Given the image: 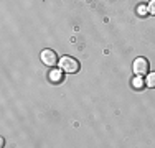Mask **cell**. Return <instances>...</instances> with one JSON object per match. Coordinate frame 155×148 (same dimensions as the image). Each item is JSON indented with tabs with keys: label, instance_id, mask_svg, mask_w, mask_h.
<instances>
[{
	"label": "cell",
	"instance_id": "cell-5",
	"mask_svg": "<svg viewBox=\"0 0 155 148\" xmlns=\"http://www.w3.org/2000/svg\"><path fill=\"white\" fill-rule=\"evenodd\" d=\"M132 86H134V89L140 91V89H143V86H145V81L142 79V76H137L134 79V82H132Z\"/></svg>",
	"mask_w": 155,
	"mask_h": 148
},
{
	"label": "cell",
	"instance_id": "cell-2",
	"mask_svg": "<svg viewBox=\"0 0 155 148\" xmlns=\"http://www.w3.org/2000/svg\"><path fill=\"white\" fill-rule=\"evenodd\" d=\"M41 63L45 66H48V68H53V66H56V63H60V61H58V56H56L54 51L45 50V51H41Z\"/></svg>",
	"mask_w": 155,
	"mask_h": 148
},
{
	"label": "cell",
	"instance_id": "cell-7",
	"mask_svg": "<svg viewBox=\"0 0 155 148\" xmlns=\"http://www.w3.org/2000/svg\"><path fill=\"white\" fill-rule=\"evenodd\" d=\"M147 8H149V7H145V5H139V7H137V13L140 15V17H145V15H149Z\"/></svg>",
	"mask_w": 155,
	"mask_h": 148
},
{
	"label": "cell",
	"instance_id": "cell-6",
	"mask_svg": "<svg viewBox=\"0 0 155 148\" xmlns=\"http://www.w3.org/2000/svg\"><path fill=\"white\" fill-rule=\"evenodd\" d=\"M145 84H147L149 87L155 89V72H150L149 76H147V79H145Z\"/></svg>",
	"mask_w": 155,
	"mask_h": 148
},
{
	"label": "cell",
	"instance_id": "cell-8",
	"mask_svg": "<svg viewBox=\"0 0 155 148\" xmlns=\"http://www.w3.org/2000/svg\"><path fill=\"white\" fill-rule=\"evenodd\" d=\"M149 13L150 15H155V0H152V2L149 3Z\"/></svg>",
	"mask_w": 155,
	"mask_h": 148
},
{
	"label": "cell",
	"instance_id": "cell-3",
	"mask_svg": "<svg viewBox=\"0 0 155 148\" xmlns=\"http://www.w3.org/2000/svg\"><path fill=\"white\" fill-rule=\"evenodd\" d=\"M134 72L137 76H143L149 72V61L145 58H137L134 61Z\"/></svg>",
	"mask_w": 155,
	"mask_h": 148
},
{
	"label": "cell",
	"instance_id": "cell-4",
	"mask_svg": "<svg viewBox=\"0 0 155 148\" xmlns=\"http://www.w3.org/2000/svg\"><path fill=\"white\" fill-rule=\"evenodd\" d=\"M50 79H51V82H61L64 77H63V69H56V71H51L50 72Z\"/></svg>",
	"mask_w": 155,
	"mask_h": 148
},
{
	"label": "cell",
	"instance_id": "cell-1",
	"mask_svg": "<svg viewBox=\"0 0 155 148\" xmlns=\"http://www.w3.org/2000/svg\"><path fill=\"white\" fill-rule=\"evenodd\" d=\"M60 68H61L64 72L74 74V72L79 71V63H78L74 58H71V56H63V58L60 59Z\"/></svg>",
	"mask_w": 155,
	"mask_h": 148
}]
</instances>
